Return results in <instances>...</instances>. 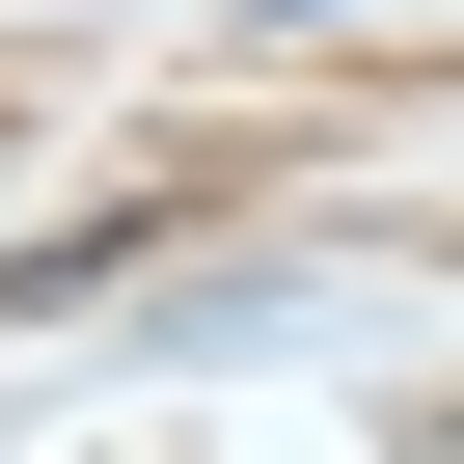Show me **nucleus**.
<instances>
[{
    "instance_id": "f257e3e1",
    "label": "nucleus",
    "mask_w": 464,
    "mask_h": 464,
    "mask_svg": "<svg viewBox=\"0 0 464 464\" xmlns=\"http://www.w3.org/2000/svg\"><path fill=\"white\" fill-rule=\"evenodd\" d=\"M274 28H355V0H274Z\"/></svg>"
}]
</instances>
